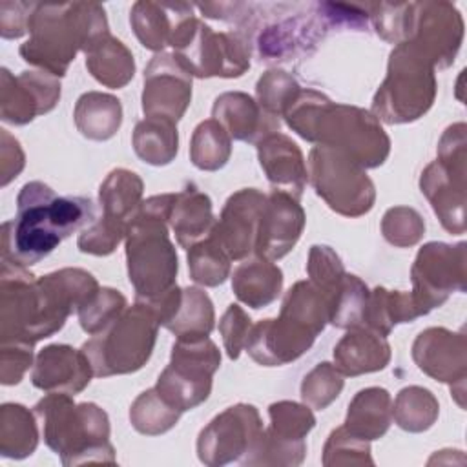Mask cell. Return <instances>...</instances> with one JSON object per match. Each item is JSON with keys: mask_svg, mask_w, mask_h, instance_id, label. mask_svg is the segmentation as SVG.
I'll list each match as a JSON object with an SVG mask.
<instances>
[{"mask_svg": "<svg viewBox=\"0 0 467 467\" xmlns=\"http://www.w3.org/2000/svg\"><path fill=\"white\" fill-rule=\"evenodd\" d=\"M97 279L82 268H62L35 279L26 268L2 261L0 336L2 343L35 345L58 332L73 308L99 290Z\"/></svg>", "mask_w": 467, "mask_h": 467, "instance_id": "cell-1", "label": "cell"}, {"mask_svg": "<svg viewBox=\"0 0 467 467\" xmlns=\"http://www.w3.org/2000/svg\"><path fill=\"white\" fill-rule=\"evenodd\" d=\"M95 219L89 197H60L40 181L27 182L16 197L15 219L2 224V261L20 268L36 265Z\"/></svg>", "mask_w": 467, "mask_h": 467, "instance_id": "cell-2", "label": "cell"}, {"mask_svg": "<svg viewBox=\"0 0 467 467\" xmlns=\"http://www.w3.org/2000/svg\"><path fill=\"white\" fill-rule=\"evenodd\" d=\"M283 117L305 140L334 148L365 170L381 166L389 157L390 139L370 111L334 104L319 91L301 89Z\"/></svg>", "mask_w": 467, "mask_h": 467, "instance_id": "cell-3", "label": "cell"}, {"mask_svg": "<svg viewBox=\"0 0 467 467\" xmlns=\"http://www.w3.org/2000/svg\"><path fill=\"white\" fill-rule=\"evenodd\" d=\"M108 33L100 4H36L29 22V38L20 46V57L58 78L66 75L78 51L86 53Z\"/></svg>", "mask_w": 467, "mask_h": 467, "instance_id": "cell-4", "label": "cell"}, {"mask_svg": "<svg viewBox=\"0 0 467 467\" xmlns=\"http://www.w3.org/2000/svg\"><path fill=\"white\" fill-rule=\"evenodd\" d=\"M177 193L140 202L126 232V261L137 301H153L175 286L177 254L168 237L170 212Z\"/></svg>", "mask_w": 467, "mask_h": 467, "instance_id": "cell-5", "label": "cell"}, {"mask_svg": "<svg viewBox=\"0 0 467 467\" xmlns=\"http://www.w3.org/2000/svg\"><path fill=\"white\" fill-rule=\"evenodd\" d=\"M33 412L40 421L46 445L60 454L64 465L115 462L109 443L108 414L95 403H73L71 394L49 392Z\"/></svg>", "mask_w": 467, "mask_h": 467, "instance_id": "cell-6", "label": "cell"}, {"mask_svg": "<svg viewBox=\"0 0 467 467\" xmlns=\"http://www.w3.org/2000/svg\"><path fill=\"white\" fill-rule=\"evenodd\" d=\"M159 319L150 305L135 301L104 330L82 345L93 374L99 378L139 370L155 347Z\"/></svg>", "mask_w": 467, "mask_h": 467, "instance_id": "cell-7", "label": "cell"}, {"mask_svg": "<svg viewBox=\"0 0 467 467\" xmlns=\"http://www.w3.org/2000/svg\"><path fill=\"white\" fill-rule=\"evenodd\" d=\"M434 97V66L403 42L389 57L387 77L372 100V115L389 124L412 122L431 109Z\"/></svg>", "mask_w": 467, "mask_h": 467, "instance_id": "cell-8", "label": "cell"}, {"mask_svg": "<svg viewBox=\"0 0 467 467\" xmlns=\"http://www.w3.org/2000/svg\"><path fill=\"white\" fill-rule=\"evenodd\" d=\"M170 46L192 77L234 78L250 67L248 46L237 33H215L193 13L177 24Z\"/></svg>", "mask_w": 467, "mask_h": 467, "instance_id": "cell-9", "label": "cell"}, {"mask_svg": "<svg viewBox=\"0 0 467 467\" xmlns=\"http://www.w3.org/2000/svg\"><path fill=\"white\" fill-rule=\"evenodd\" d=\"M219 365L221 352L208 336L177 337L170 363L161 372L155 389L181 412L192 410L208 400Z\"/></svg>", "mask_w": 467, "mask_h": 467, "instance_id": "cell-10", "label": "cell"}, {"mask_svg": "<svg viewBox=\"0 0 467 467\" xmlns=\"http://www.w3.org/2000/svg\"><path fill=\"white\" fill-rule=\"evenodd\" d=\"M308 179L316 193L337 213L359 217L374 206L376 190L365 168L345 153L316 144L308 155Z\"/></svg>", "mask_w": 467, "mask_h": 467, "instance_id": "cell-11", "label": "cell"}, {"mask_svg": "<svg viewBox=\"0 0 467 467\" xmlns=\"http://www.w3.org/2000/svg\"><path fill=\"white\" fill-rule=\"evenodd\" d=\"M465 243H427L420 248L410 268L412 292L421 314L441 306L452 292H463L467 283Z\"/></svg>", "mask_w": 467, "mask_h": 467, "instance_id": "cell-12", "label": "cell"}, {"mask_svg": "<svg viewBox=\"0 0 467 467\" xmlns=\"http://www.w3.org/2000/svg\"><path fill=\"white\" fill-rule=\"evenodd\" d=\"M462 40L463 18L451 2H410V24L405 44L421 53L434 67H449Z\"/></svg>", "mask_w": 467, "mask_h": 467, "instance_id": "cell-13", "label": "cell"}, {"mask_svg": "<svg viewBox=\"0 0 467 467\" xmlns=\"http://www.w3.org/2000/svg\"><path fill=\"white\" fill-rule=\"evenodd\" d=\"M263 434L254 405L237 403L217 414L199 434L197 454L206 465H224L246 456Z\"/></svg>", "mask_w": 467, "mask_h": 467, "instance_id": "cell-14", "label": "cell"}, {"mask_svg": "<svg viewBox=\"0 0 467 467\" xmlns=\"http://www.w3.org/2000/svg\"><path fill=\"white\" fill-rule=\"evenodd\" d=\"M192 100V75L173 53H157L144 69L142 111L177 124Z\"/></svg>", "mask_w": 467, "mask_h": 467, "instance_id": "cell-15", "label": "cell"}, {"mask_svg": "<svg viewBox=\"0 0 467 467\" xmlns=\"http://www.w3.org/2000/svg\"><path fill=\"white\" fill-rule=\"evenodd\" d=\"M60 99V82L46 71H22L13 77L2 67L0 84V113L2 120L15 126L31 122L36 115H44L55 108Z\"/></svg>", "mask_w": 467, "mask_h": 467, "instance_id": "cell-16", "label": "cell"}, {"mask_svg": "<svg viewBox=\"0 0 467 467\" xmlns=\"http://www.w3.org/2000/svg\"><path fill=\"white\" fill-rule=\"evenodd\" d=\"M266 195L257 188H243L228 197L212 237L234 261H243L255 252L257 230Z\"/></svg>", "mask_w": 467, "mask_h": 467, "instance_id": "cell-17", "label": "cell"}, {"mask_svg": "<svg viewBox=\"0 0 467 467\" xmlns=\"http://www.w3.org/2000/svg\"><path fill=\"white\" fill-rule=\"evenodd\" d=\"M412 359L418 368L436 381L449 383L463 396L467 374V341L463 332H451L443 327H432L418 334L412 345Z\"/></svg>", "mask_w": 467, "mask_h": 467, "instance_id": "cell-18", "label": "cell"}, {"mask_svg": "<svg viewBox=\"0 0 467 467\" xmlns=\"http://www.w3.org/2000/svg\"><path fill=\"white\" fill-rule=\"evenodd\" d=\"M303 228L305 212L299 201L290 193L272 190L261 212L255 254L268 261L281 259L296 246Z\"/></svg>", "mask_w": 467, "mask_h": 467, "instance_id": "cell-19", "label": "cell"}, {"mask_svg": "<svg viewBox=\"0 0 467 467\" xmlns=\"http://www.w3.org/2000/svg\"><path fill=\"white\" fill-rule=\"evenodd\" d=\"M93 367L88 356L69 345H49L36 356L31 383L46 392L78 394L91 381Z\"/></svg>", "mask_w": 467, "mask_h": 467, "instance_id": "cell-20", "label": "cell"}, {"mask_svg": "<svg viewBox=\"0 0 467 467\" xmlns=\"http://www.w3.org/2000/svg\"><path fill=\"white\" fill-rule=\"evenodd\" d=\"M314 339L316 336L279 316L252 325L244 348L259 365L279 367L303 356Z\"/></svg>", "mask_w": 467, "mask_h": 467, "instance_id": "cell-21", "label": "cell"}, {"mask_svg": "<svg viewBox=\"0 0 467 467\" xmlns=\"http://www.w3.org/2000/svg\"><path fill=\"white\" fill-rule=\"evenodd\" d=\"M212 117L226 130L230 139L250 144H257L265 137L279 131V119L268 115L243 91L219 95L213 102Z\"/></svg>", "mask_w": 467, "mask_h": 467, "instance_id": "cell-22", "label": "cell"}, {"mask_svg": "<svg viewBox=\"0 0 467 467\" xmlns=\"http://www.w3.org/2000/svg\"><path fill=\"white\" fill-rule=\"evenodd\" d=\"M421 193L429 199L441 226L451 234L465 232V173L454 171L438 159L420 179Z\"/></svg>", "mask_w": 467, "mask_h": 467, "instance_id": "cell-23", "label": "cell"}, {"mask_svg": "<svg viewBox=\"0 0 467 467\" xmlns=\"http://www.w3.org/2000/svg\"><path fill=\"white\" fill-rule=\"evenodd\" d=\"M259 164L274 190L290 193L299 201L306 184V166L299 146L283 133H272L257 144Z\"/></svg>", "mask_w": 467, "mask_h": 467, "instance_id": "cell-24", "label": "cell"}, {"mask_svg": "<svg viewBox=\"0 0 467 467\" xmlns=\"http://www.w3.org/2000/svg\"><path fill=\"white\" fill-rule=\"evenodd\" d=\"M334 361L343 376L376 372L389 365L390 347L385 336L367 327H354L334 347Z\"/></svg>", "mask_w": 467, "mask_h": 467, "instance_id": "cell-25", "label": "cell"}, {"mask_svg": "<svg viewBox=\"0 0 467 467\" xmlns=\"http://www.w3.org/2000/svg\"><path fill=\"white\" fill-rule=\"evenodd\" d=\"M192 9L193 5L184 2H135L130 13V24L135 36L146 49L161 53L170 46L177 24L192 15Z\"/></svg>", "mask_w": 467, "mask_h": 467, "instance_id": "cell-26", "label": "cell"}, {"mask_svg": "<svg viewBox=\"0 0 467 467\" xmlns=\"http://www.w3.org/2000/svg\"><path fill=\"white\" fill-rule=\"evenodd\" d=\"M168 223L175 232L177 243L190 250L195 243L206 239L213 230L215 219L212 213L210 197L199 192L193 184L186 186L175 195Z\"/></svg>", "mask_w": 467, "mask_h": 467, "instance_id": "cell-27", "label": "cell"}, {"mask_svg": "<svg viewBox=\"0 0 467 467\" xmlns=\"http://www.w3.org/2000/svg\"><path fill=\"white\" fill-rule=\"evenodd\" d=\"M283 288V272L274 261L265 257L244 259L232 274V290L235 297L252 306L265 308L277 299Z\"/></svg>", "mask_w": 467, "mask_h": 467, "instance_id": "cell-28", "label": "cell"}, {"mask_svg": "<svg viewBox=\"0 0 467 467\" xmlns=\"http://www.w3.org/2000/svg\"><path fill=\"white\" fill-rule=\"evenodd\" d=\"M392 421V400L381 387L359 390L348 405L345 429L367 441L381 438Z\"/></svg>", "mask_w": 467, "mask_h": 467, "instance_id": "cell-29", "label": "cell"}, {"mask_svg": "<svg viewBox=\"0 0 467 467\" xmlns=\"http://www.w3.org/2000/svg\"><path fill=\"white\" fill-rule=\"evenodd\" d=\"M86 67L95 80L106 88H124L135 73L131 51L109 33L100 36L86 51Z\"/></svg>", "mask_w": 467, "mask_h": 467, "instance_id": "cell-30", "label": "cell"}, {"mask_svg": "<svg viewBox=\"0 0 467 467\" xmlns=\"http://www.w3.org/2000/svg\"><path fill=\"white\" fill-rule=\"evenodd\" d=\"M73 117L78 131L84 137L91 140H108L120 128L122 106L113 95L88 91L77 100Z\"/></svg>", "mask_w": 467, "mask_h": 467, "instance_id": "cell-31", "label": "cell"}, {"mask_svg": "<svg viewBox=\"0 0 467 467\" xmlns=\"http://www.w3.org/2000/svg\"><path fill=\"white\" fill-rule=\"evenodd\" d=\"M420 316L423 314L410 294L376 286L372 292H368L363 327L387 337L394 325L409 323Z\"/></svg>", "mask_w": 467, "mask_h": 467, "instance_id": "cell-32", "label": "cell"}, {"mask_svg": "<svg viewBox=\"0 0 467 467\" xmlns=\"http://www.w3.org/2000/svg\"><path fill=\"white\" fill-rule=\"evenodd\" d=\"M281 317L317 337L330 317V301L312 281H297L285 296Z\"/></svg>", "mask_w": 467, "mask_h": 467, "instance_id": "cell-33", "label": "cell"}, {"mask_svg": "<svg viewBox=\"0 0 467 467\" xmlns=\"http://www.w3.org/2000/svg\"><path fill=\"white\" fill-rule=\"evenodd\" d=\"M133 150L139 159L153 166L170 164L177 155V124L166 119L146 117L133 130Z\"/></svg>", "mask_w": 467, "mask_h": 467, "instance_id": "cell-34", "label": "cell"}, {"mask_svg": "<svg viewBox=\"0 0 467 467\" xmlns=\"http://www.w3.org/2000/svg\"><path fill=\"white\" fill-rule=\"evenodd\" d=\"M142 179L126 168H115L108 173L99 190L102 213L130 224L142 197Z\"/></svg>", "mask_w": 467, "mask_h": 467, "instance_id": "cell-35", "label": "cell"}, {"mask_svg": "<svg viewBox=\"0 0 467 467\" xmlns=\"http://www.w3.org/2000/svg\"><path fill=\"white\" fill-rule=\"evenodd\" d=\"M213 321L215 314L208 294L201 288L188 286L181 288L177 308L164 327L177 337H201L210 336Z\"/></svg>", "mask_w": 467, "mask_h": 467, "instance_id": "cell-36", "label": "cell"}, {"mask_svg": "<svg viewBox=\"0 0 467 467\" xmlns=\"http://www.w3.org/2000/svg\"><path fill=\"white\" fill-rule=\"evenodd\" d=\"M35 412L20 403L0 407V452L7 458H26L38 443Z\"/></svg>", "mask_w": 467, "mask_h": 467, "instance_id": "cell-37", "label": "cell"}, {"mask_svg": "<svg viewBox=\"0 0 467 467\" xmlns=\"http://www.w3.org/2000/svg\"><path fill=\"white\" fill-rule=\"evenodd\" d=\"M440 405L434 394L423 387L412 385L398 392L392 405V418L403 431L423 432L434 425Z\"/></svg>", "mask_w": 467, "mask_h": 467, "instance_id": "cell-38", "label": "cell"}, {"mask_svg": "<svg viewBox=\"0 0 467 467\" xmlns=\"http://www.w3.org/2000/svg\"><path fill=\"white\" fill-rule=\"evenodd\" d=\"M232 153V140L226 130L213 119L202 120L192 135L190 159L193 166L206 171L223 168Z\"/></svg>", "mask_w": 467, "mask_h": 467, "instance_id": "cell-39", "label": "cell"}, {"mask_svg": "<svg viewBox=\"0 0 467 467\" xmlns=\"http://www.w3.org/2000/svg\"><path fill=\"white\" fill-rule=\"evenodd\" d=\"M181 416V410L170 405L159 390L148 389L137 396L130 409V421L140 432L148 436H157L170 431Z\"/></svg>", "mask_w": 467, "mask_h": 467, "instance_id": "cell-40", "label": "cell"}, {"mask_svg": "<svg viewBox=\"0 0 467 467\" xmlns=\"http://www.w3.org/2000/svg\"><path fill=\"white\" fill-rule=\"evenodd\" d=\"M367 301H368L367 285L358 275L345 274L341 285L330 297L328 323H332L337 328L363 327Z\"/></svg>", "mask_w": 467, "mask_h": 467, "instance_id": "cell-41", "label": "cell"}, {"mask_svg": "<svg viewBox=\"0 0 467 467\" xmlns=\"http://www.w3.org/2000/svg\"><path fill=\"white\" fill-rule=\"evenodd\" d=\"M230 261L232 259L212 235L188 250L190 277L202 286L223 285L230 274Z\"/></svg>", "mask_w": 467, "mask_h": 467, "instance_id": "cell-42", "label": "cell"}, {"mask_svg": "<svg viewBox=\"0 0 467 467\" xmlns=\"http://www.w3.org/2000/svg\"><path fill=\"white\" fill-rule=\"evenodd\" d=\"M270 427L265 429L272 438L285 443H305V436L314 429L316 418L308 405L296 401H277L268 407Z\"/></svg>", "mask_w": 467, "mask_h": 467, "instance_id": "cell-43", "label": "cell"}, {"mask_svg": "<svg viewBox=\"0 0 467 467\" xmlns=\"http://www.w3.org/2000/svg\"><path fill=\"white\" fill-rule=\"evenodd\" d=\"M345 385L343 374L336 368V365L323 361L317 363L301 383V398L305 405L316 410L327 409L341 392Z\"/></svg>", "mask_w": 467, "mask_h": 467, "instance_id": "cell-44", "label": "cell"}, {"mask_svg": "<svg viewBox=\"0 0 467 467\" xmlns=\"http://www.w3.org/2000/svg\"><path fill=\"white\" fill-rule=\"evenodd\" d=\"M301 91L297 80L281 69L266 71L255 86L257 104L272 117H281Z\"/></svg>", "mask_w": 467, "mask_h": 467, "instance_id": "cell-45", "label": "cell"}, {"mask_svg": "<svg viewBox=\"0 0 467 467\" xmlns=\"http://www.w3.org/2000/svg\"><path fill=\"white\" fill-rule=\"evenodd\" d=\"M126 310V297L113 288H99L97 294L84 303L78 312L80 327L95 336L104 330L113 319H117Z\"/></svg>", "mask_w": 467, "mask_h": 467, "instance_id": "cell-46", "label": "cell"}, {"mask_svg": "<svg viewBox=\"0 0 467 467\" xmlns=\"http://www.w3.org/2000/svg\"><path fill=\"white\" fill-rule=\"evenodd\" d=\"M128 223L113 219L109 215H100L89 223L78 235L77 246L84 254L93 255H109L117 244L126 237Z\"/></svg>", "mask_w": 467, "mask_h": 467, "instance_id": "cell-47", "label": "cell"}, {"mask_svg": "<svg viewBox=\"0 0 467 467\" xmlns=\"http://www.w3.org/2000/svg\"><path fill=\"white\" fill-rule=\"evenodd\" d=\"M325 465H372L370 445L367 440L348 432L343 425L334 429L323 449Z\"/></svg>", "mask_w": 467, "mask_h": 467, "instance_id": "cell-48", "label": "cell"}, {"mask_svg": "<svg viewBox=\"0 0 467 467\" xmlns=\"http://www.w3.org/2000/svg\"><path fill=\"white\" fill-rule=\"evenodd\" d=\"M381 234L394 246H412L423 237L425 221L414 208L394 206L381 219Z\"/></svg>", "mask_w": 467, "mask_h": 467, "instance_id": "cell-49", "label": "cell"}, {"mask_svg": "<svg viewBox=\"0 0 467 467\" xmlns=\"http://www.w3.org/2000/svg\"><path fill=\"white\" fill-rule=\"evenodd\" d=\"M306 272L310 277L308 281H312L321 292H325L328 301L347 274L339 255L327 244H314L310 248Z\"/></svg>", "mask_w": 467, "mask_h": 467, "instance_id": "cell-50", "label": "cell"}, {"mask_svg": "<svg viewBox=\"0 0 467 467\" xmlns=\"http://www.w3.org/2000/svg\"><path fill=\"white\" fill-rule=\"evenodd\" d=\"M252 330V319L239 305H230L219 321V332L230 359H237Z\"/></svg>", "mask_w": 467, "mask_h": 467, "instance_id": "cell-51", "label": "cell"}, {"mask_svg": "<svg viewBox=\"0 0 467 467\" xmlns=\"http://www.w3.org/2000/svg\"><path fill=\"white\" fill-rule=\"evenodd\" d=\"M33 345L5 341L0 352V381L4 385H16L33 361Z\"/></svg>", "mask_w": 467, "mask_h": 467, "instance_id": "cell-52", "label": "cell"}, {"mask_svg": "<svg viewBox=\"0 0 467 467\" xmlns=\"http://www.w3.org/2000/svg\"><path fill=\"white\" fill-rule=\"evenodd\" d=\"M467 140H465V124L456 122L449 126L438 144V161L445 164L447 168L465 173V162H467Z\"/></svg>", "mask_w": 467, "mask_h": 467, "instance_id": "cell-53", "label": "cell"}, {"mask_svg": "<svg viewBox=\"0 0 467 467\" xmlns=\"http://www.w3.org/2000/svg\"><path fill=\"white\" fill-rule=\"evenodd\" d=\"M36 4L33 2H2L0 4V35L18 38L29 33V22Z\"/></svg>", "mask_w": 467, "mask_h": 467, "instance_id": "cell-54", "label": "cell"}, {"mask_svg": "<svg viewBox=\"0 0 467 467\" xmlns=\"http://www.w3.org/2000/svg\"><path fill=\"white\" fill-rule=\"evenodd\" d=\"M24 168V151L16 139H13L7 130L0 133V170H2V186L15 179Z\"/></svg>", "mask_w": 467, "mask_h": 467, "instance_id": "cell-55", "label": "cell"}]
</instances>
